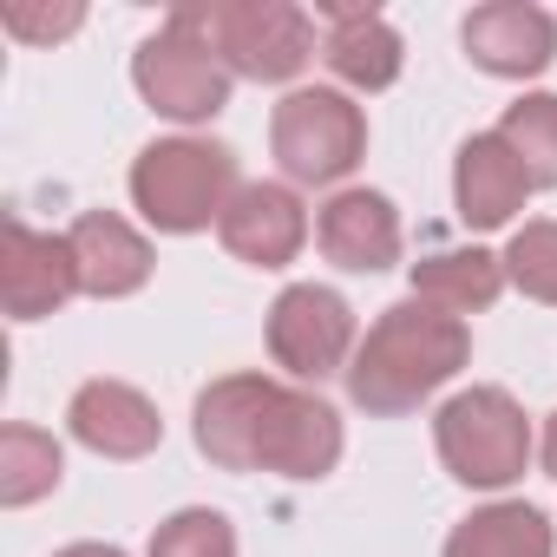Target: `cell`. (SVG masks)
<instances>
[{
	"mask_svg": "<svg viewBox=\"0 0 557 557\" xmlns=\"http://www.w3.org/2000/svg\"><path fill=\"white\" fill-rule=\"evenodd\" d=\"M466 355H472V335L459 315H446L420 296L394 302L348 361V400L361 413H381V420L413 413L426 394H440L466 368Z\"/></svg>",
	"mask_w": 557,
	"mask_h": 557,
	"instance_id": "6da1fadb",
	"label": "cell"
},
{
	"mask_svg": "<svg viewBox=\"0 0 557 557\" xmlns=\"http://www.w3.org/2000/svg\"><path fill=\"white\" fill-rule=\"evenodd\" d=\"M171 27L197 34L236 79L256 86H283L315 60V27L289 0H197L171 14Z\"/></svg>",
	"mask_w": 557,
	"mask_h": 557,
	"instance_id": "7a4b0ae2",
	"label": "cell"
},
{
	"mask_svg": "<svg viewBox=\"0 0 557 557\" xmlns=\"http://www.w3.org/2000/svg\"><path fill=\"white\" fill-rule=\"evenodd\" d=\"M236 190H243L236 158H230V145H210V138H158L132 164V203L164 236H197V230L223 223Z\"/></svg>",
	"mask_w": 557,
	"mask_h": 557,
	"instance_id": "3957f363",
	"label": "cell"
},
{
	"mask_svg": "<svg viewBox=\"0 0 557 557\" xmlns=\"http://www.w3.org/2000/svg\"><path fill=\"white\" fill-rule=\"evenodd\" d=\"M433 440H440L446 472L459 485H479V492H505L531 466V420L505 387L453 394L440 407V420H433Z\"/></svg>",
	"mask_w": 557,
	"mask_h": 557,
	"instance_id": "277c9868",
	"label": "cell"
},
{
	"mask_svg": "<svg viewBox=\"0 0 557 557\" xmlns=\"http://www.w3.org/2000/svg\"><path fill=\"white\" fill-rule=\"evenodd\" d=\"M269 151L296 184H342L361 151H368V119L348 92H329V86H302L275 106L269 119Z\"/></svg>",
	"mask_w": 557,
	"mask_h": 557,
	"instance_id": "5b68a950",
	"label": "cell"
},
{
	"mask_svg": "<svg viewBox=\"0 0 557 557\" xmlns=\"http://www.w3.org/2000/svg\"><path fill=\"white\" fill-rule=\"evenodd\" d=\"M132 86L145 92L151 112L177 119V125H203L230 106V66L184 27H158L138 53H132Z\"/></svg>",
	"mask_w": 557,
	"mask_h": 557,
	"instance_id": "8992f818",
	"label": "cell"
},
{
	"mask_svg": "<svg viewBox=\"0 0 557 557\" xmlns=\"http://www.w3.org/2000/svg\"><path fill=\"white\" fill-rule=\"evenodd\" d=\"M269 355L275 368H289L296 381H329V374H348V355H355V309L322 289V283H296L275 296L269 309Z\"/></svg>",
	"mask_w": 557,
	"mask_h": 557,
	"instance_id": "52a82bcc",
	"label": "cell"
},
{
	"mask_svg": "<svg viewBox=\"0 0 557 557\" xmlns=\"http://www.w3.org/2000/svg\"><path fill=\"white\" fill-rule=\"evenodd\" d=\"M73 296H79L73 243L8 216V230H0V309H8L14 322H40V315L66 309Z\"/></svg>",
	"mask_w": 557,
	"mask_h": 557,
	"instance_id": "ba28073f",
	"label": "cell"
},
{
	"mask_svg": "<svg viewBox=\"0 0 557 557\" xmlns=\"http://www.w3.org/2000/svg\"><path fill=\"white\" fill-rule=\"evenodd\" d=\"M342 459V413L315 394L275 387L256 440V472H283V479H322Z\"/></svg>",
	"mask_w": 557,
	"mask_h": 557,
	"instance_id": "9c48e42d",
	"label": "cell"
},
{
	"mask_svg": "<svg viewBox=\"0 0 557 557\" xmlns=\"http://www.w3.org/2000/svg\"><path fill=\"white\" fill-rule=\"evenodd\" d=\"M466 53L479 73L492 79H537L557 60V21L531 0H492V8H472L459 27Z\"/></svg>",
	"mask_w": 557,
	"mask_h": 557,
	"instance_id": "30bf717a",
	"label": "cell"
},
{
	"mask_svg": "<svg viewBox=\"0 0 557 557\" xmlns=\"http://www.w3.org/2000/svg\"><path fill=\"white\" fill-rule=\"evenodd\" d=\"M216 236H223V249H230L236 262H249V269H283V262H296L302 243H309V210H302V197H296L289 184H243V190L230 197Z\"/></svg>",
	"mask_w": 557,
	"mask_h": 557,
	"instance_id": "8fae6325",
	"label": "cell"
},
{
	"mask_svg": "<svg viewBox=\"0 0 557 557\" xmlns=\"http://www.w3.org/2000/svg\"><path fill=\"white\" fill-rule=\"evenodd\" d=\"M275 400V381L262 374H223L197 394V413H190V433H197V453L223 472H256V440H262V413Z\"/></svg>",
	"mask_w": 557,
	"mask_h": 557,
	"instance_id": "7c38bea8",
	"label": "cell"
},
{
	"mask_svg": "<svg viewBox=\"0 0 557 557\" xmlns=\"http://www.w3.org/2000/svg\"><path fill=\"white\" fill-rule=\"evenodd\" d=\"M66 426H73V440H79L86 453H99V459H145V453H158V440H164L158 407H151L138 387H125V381H86V387L73 394V407H66Z\"/></svg>",
	"mask_w": 557,
	"mask_h": 557,
	"instance_id": "4fadbf2b",
	"label": "cell"
},
{
	"mask_svg": "<svg viewBox=\"0 0 557 557\" xmlns=\"http://www.w3.org/2000/svg\"><path fill=\"white\" fill-rule=\"evenodd\" d=\"M524 164L511 158V145L498 132H479L459 145V164H453V203H459V223L466 230H505L518 210H524Z\"/></svg>",
	"mask_w": 557,
	"mask_h": 557,
	"instance_id": "5bb4252c",
	"label": "cell"
},
{
	"mask_svg": "<svg viewBox=\"0 0 557 557\" xmlns=\"http://www.w3.org/2000/svg\"><path fill=\"white\" fill-rule=\"evenodd\" d=\"M66 243L79 256V296L119 302V296H138L151 283V243L125 216H112V210H86L66 230Z\"/></svg>",
	"mask_w": 557,
	"mask_h": 557,
	"instance_id": "9a60e30c",
	"label": "cell"
},
{
	"mask_svg": "<svg viewBox=\"0 0 557 557\" xmlns=\"http://www.w3.org/2000/svg\"><path fill=\"white\" fill-rule=\"evenodd\" d=\"M322 249L335 269H355V275H374V269H394L400 262V216L381 190H335L322 203Z\"/></svg>",
	"mask_w": 557,
	"mask_h": 557,
	"instance_id": "2e32d148",
	"label": "cell"
},
{
	"mask_svg": "<svg viewBox=\"0 0 557 557\" xmlns=\"http://www.w3.org/2000/svg\"><path fill=\"white\" fill-rule=\"evenodd\" d=\"M335 27H329V47L322 60L335 66V79L361 86V92H387L400 79V34L374 14V8H322Z\"/></svg>",
	"mask_w": 557,
	"mask_h": 557,
	"instance_id": "e0dca14e",
	"label": "cell"
},
{
	"mask_svg": "<svg viewBox=\"0 0 557 557\" xmlns=\"http://www.w3.org/2000/svg\"><path fill=\"white\" fill-rule=\"evenodd\" d=\"M498 289H505V256H492V249H440V256L413 262V296L446 315L492 309Z\"/></svg>",
	"mask_w": 557,
	"mask_h": 557,
	"instance_id": "ac0fdd59",
	"label": "cell"
},
{
	"mask_svg": "<svg viewBox=\"0 0 557 557\" xmlns=\"http://www.w3.org/2000/svg\"><path fill=\"white\" fill-rule=\"evenodd\" d=\"M557 537H550V518L524 498H498L485 511H472L466 524H453L446 537V557H550Z\"/></svg>",
	"mask_w": 557,
	"mask_h": 557,
	"instance_id": "d6986e66",
	"label": "cell"
},
{
	"mask_svg": "<svg viewBox=\"0 0 557 557\" xmlns=\"http://www.w3.org/2000/svg\"><path fill=\"white\" fill-rule=\"evenodd\" d=\"M60 472H66V453H60L53 433H40V426H8L0 433V505L21 511V505L47 498L60 485Z\"/></svg>",
	"mask_w": 557,
	"mask_h": 557,
	"instance_id": "ffe728a7",
	"label": "cell"
},
{
	"mask_svg": "<svg viewBox=\"0 0 557 557\" xmlns=\"http://www.w3.org/2000/svg\"><path fill=\"white\" fill-rule=\"evenodd\" d=\"M498 138L524 164L531 190H557V92H524L518 106H505Z\"/></svg>",
	"mask_w": 557,
	"mask_h": 557,
	"instance_id": "44dd1931",
	"label": "cell"
},
{
	"mask_svg": "<svg viewBox=\"0 0 557 557\" xmlns=\"http://www.w3.org/2000/svg\"><path fill=\"white\" fill-rule=\"evenodd\" d=\"M151 557H236V531H230L223 511L190 505V511H177L151 531Z\"/></svg>",
	"mask_w": 557,
	"mask_h": 557,
	"instance_id": "7402d4cb",
	"label": "cell"
},
{
	"mask_svg": "<svg viewBox=\"0 0 557 557\" xmlns=\"http://www.w3.org/2000/svg\"><path fill=\"white\" fill-rule=\"evenodd\" d=\"M505 275L531 302H557V223H524L505 249Z\"/></svg>",
	"mask_w": 557,
	"mask_h": 557,
	"instance_id": "603a6c76",
	"label": "cell"
},
{
	"mask_svg": "<svg viewBox=\"0 0 557 557\" xmlns=\"http://www.w3.org/2000/svg\"><path fill=\"white\" fill-rule=\"evenodd\" d=\"M86 21V8H34V0H8V8H0V27H8L14 40H27V47H53V40H66L73 27Z\"/></svg>",
	"mask_w": 557,
	"mask_h": 557,
	"instance_id": "cb8c5ba5",
	"label": "cell"
},
{
	"mask_svg": "<svg viewBox=\"0 0 557 557\" xmlns=\"http://www.w3.org/2000/svg\"><path fill=\"white\" fill-rule=\"evenodd\" d=\"M53 557H125L119 544H66V550H53Z\"/></svg>",
	"mask_w": 557,
	"mask_h": 557,
	"instance_id": "d4e9b609",
	"label": "cell"
},
{
	"mask_svg": "<svg viewBox=\"0 0 557 557\" xmlns=\"http://www.w3.org/2000/svg\"><path fill=\"white\" fill-rule=\"evenodd\" d=\"M544 472L557 479V413H550V426H544Z\"/></svg>",
	"mask_w": 557,
	"mask_h": 557,
	"instance_id": "484cf974",
	"label": "cell"
}]
</instances>
